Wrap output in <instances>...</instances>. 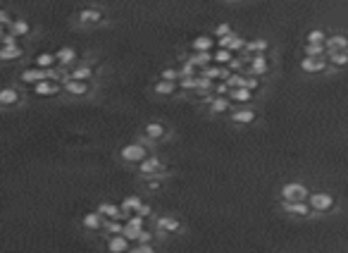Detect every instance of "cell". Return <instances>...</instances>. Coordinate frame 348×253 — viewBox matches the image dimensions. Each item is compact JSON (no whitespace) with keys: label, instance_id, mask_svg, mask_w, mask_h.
<instances>
[{"label":"cell","instance_id":"cell-15","mask_svg":"<svg viewBox=\"0 0 348 253\" xmlns=\"http://www.w3.org/2000/svg\"><path fill=\"white\" fill-rule=\"evenodd\" d=\"M95 210L103 215L105 220H124L119 203H112V201H103V203H98V208H95Z\"/></svg>","mask_w":348,"mask_h":253},{"label":"cell","instance_id":"cell-25","mask_svg":"<svg viewBox=\"0 0 348 253\" xmlns=\"http://www.w3.org/2000/svg\"><path fill=\"white\" fill-rule=\"evenodd\" d=\"M327 62L332 70H343L348 67V50H339V53H327Z\"/></svg>","mask_w":348,"mask_h":253},{"label":"cell","instance_id":"cell-2","mask_svg":"<svg viewBox=\"0 0 348 253\" xmlns=\"http://www.w3.org/2000/svg\"><path fill=\"white\" fill-rule=\"evenodd\" d=\"M308 206L312 208V215H329L336 210V196L329 191H310Z\"/></svg>","mask_w":348,"mask_h":253},{"label":"cell","instance_id":"cell-14","mask_svg":"<svg viewBox=\"0 0 348 253\" xmlns=\"http://www.w3.org/2000/svg\"><path fill=\"white\" fill-rule=\"evenodd\" d=\"M62 88H64V91H67L69 96H77V98H81V96H88V93H91V81L64 79V81H62Z\"/></svg>","mask_w":348,"mask_h":253},{"label":"cell","instance_id":"cell-24","mask_svg":"<svg viewBox=\"0 0 348 253\" xmlns=\"http://www.w3.org/2000/svg\"><path fill=\"white\" fill-rule=\"evenodd\" d=\"M43 79H50V70H41V67H33V70H26L22 74V81L26 84H39Z\"/></svg>","mask_w":348,"mask_h":253},{"label":"cell","instance_id":"cell-11","mask_svg":"<svg viewBox=\"0 0 348 253\" xmlns=\"http://www.w3.org/2000/svg\"><path fill=\"white\" fill-rule=\"evenodd\" d=\"M229 119L238 126H248L258 119V112H255L253 108H248V105H236V108L229 112Z\"/></svg>","mask_w":348,"mask_h":253},{"label":"cell","instance_id":"cell-32","mask_svg":"<svg viewBox=\"0 0 348 253\" xmlns=\"http://www.w3.org/2000/svg\"><path fill=\"white\" fill-rule=\"evenodd\" d=\"M160 79L177 81V84H179V79H182V70H179V67H165V70H160Z\"/></svg>","mask_w":348,"mask_h":253},{"label":"cell","instance_id":"cell-5","mask_svg":"<svg viewBox=\"0 0 348 253\" xmlns=\"http://www.w3.org/2000/svg\"><path fill=\"white\" fill-rule=\"evenodd\" d=\"M310 189L305 186V182H286L279 189V201H308Z\"/></svg>","mask_w":348,"mask_h":253},{"label":"cell","instance_id":"cell-40","mask_svg":"<svg viewBox=\"0 0 348 253\" xmlns=\"http://www.w3.org/2000/svg\"><path fill=\"white\" fill-rule=\"evenodd\" d=\"M124 222H127V225H131V227H138V230H143L148 220H146V217H141V215H136V213H134V215H129V217H127Z\"/></svg>","mask_w":348,"mask_h":253},{"label":"cell","instance_id":"cell-35","mask_svg":"<svg viewBox=\"0 0 348 253\" xmlns=\"http://www.w3.org/2000/svg\"><path fill=\"white\" fill-rule=\"evenodd\" d=\"M325 41H327L325 29H312V31L305 34V43H322V46H325Z\"/></svg>","mask_w":348,"mask_h":253},{"label":"cell","instance_id":"cell-43","mask_svg":"<svg viewBox=\"0 0 348 253\" xmlns=\"http://www.w3.org/2000/svg\"><path fill=\"white\" fill-rule=\"evenodd\" d=\"M8 24H10V15L5 10H0V26H8Z\"/></svg>","mask_w":348,"mask_h":253},{"label":"cell","instance_id":"cell-13","mask_svg":"<svg viewBox=\"0 0 348 253\" xmlns=\"http://www.w3.org/2000/svg\"><path fill=\"white\" fill-rule=\"evenodd\" d=\"M105 248H108V253H127L131 248V241L124 234H110L105 241Z\"/></svg>","mask_w":348,"mask_h":253},{"label":"cell","instance_id":"cell-23","mask_svg":"<svg viewBox=\"0 0 348 253\" xmlns=\"http://www.w3.org/2000/svg\"><path fill=\"white\" fill-rule=\"evenodd\" d=\"M215 43H217L215 36H198V39H193L191 48H193V53H213Z\"/></svg>","mask_w":348,"mask_h":253},{"label":"cell","instance_id":"cell-26","mask_svg":"<svg viewBox=\"0 0 348 253\" xmlns=\"http://www.w3.org/2000/svg\"><path fill=\"white\" fill-rule=\"evenodd\" d=\"M55 60H57V65H62V67H69V65H74V60H77V50L74 48H60L55 53Z\"/></svg>","mask_w":348,"mask_h":253},{"label":"cell","instance_id":"cell-9","mask_svg":"<svg viewBox=\"0 0 348 253\" xmlns=\"http://www.w3.org/2000/svg\"><path fill=\"white\" fill-rule=\"evenodd\" d=\"M105 22V12L100 8H81L77 12V24L79 26H98Z\"/></svg>","mask_w":348,"mask_h":253},{"label":"cell","instance_id":"cell-1","mask_svg":"<svg viewBox=\"0 0 348 253\" xmlns=\"http://www.w3.org/2000/svg\"><path fill=\"white\" fill-rule=\"evenodd\" d=\"M136 174H138L141 179H151V177H162V179H165L167 174H169V167L165 165V160L160 158V155L148 153V155L136 165Z\"/></svg>","mask_w":348,"mask_h":253},{"label":"cell","instance_id":"cell-22","mask_svg":"<svg viewBox=\"0 0 348 253\" xmlns=\"http://www.w3.org/2000/svg\"><path fill=\"white\" fill-rule=\"evenodd\" d=\"M60 88H62V86H60L57 81L43 79V81H39V84H33V93H36V96H55Z\"/></svg>","mask_w":348,"mask_h":253},{"label":"cell","instance_id":"cell-38","mask_svg":"<svg viewBox=\"0 0 348 253\" xmlns=\"http://www.w3.org/2000/svg\"><path fill=\"white\" fill-rule=\"evenodd\" d=\"M231 31H234V29H231V24H229V22H220L217 26H215L213 36H215V41H217V39H222V36H229Z\"/></svg>","mask_w":348,"mask_h":253},{"label":"cell","instance_id":"cell-17","mask_svg":"<svg viewBox=\"0 0 348 253\" xmlns=\"http://www.w3.org/2000/svg\"><path fill=\"white\" fill-rule=\"evenodd\" d=\"M231 98V103L234 105H248V103H253L255 101V93L251 91V88H231L229 93H227Z\"/></svg>","mask_w":348,"mask_h":253},{"label":"cell","instance_id":"cell-4","mask_svg":"<svg viewBox=\"0 0 348 253\" xmlns=\"http://www.w3.org/2000/svg\"><path fill=\"white\" fill-rule=\"evenodd\" d=\"M146 155H148V146H146V141H141V139L122 146V150H119V160L127 163V165H138Z\"/></svg>","mask_w":348,"mask_h":253},{"label":"cell","instance_id":"cell-28","mask_svg":"<svg viewBox=\"0 0 348 253\" xmlns=\"http://www.w3.org/2000/svg\"><path fill=\"white\" fill-rule=\"evenodd\" d=\"M303 55L305 57H327V48L322 43H305L303 46Z\"/></svg>","mask_w":348,"mask_h":253},{"label":"cell","instance_id":"cell-20","mask_svg":"<svg viewBox=\"0 0 348 253\" xmlns=\"http://www.w3.org/2000/svg\"><path fill=\"white\" fill-rule=\"evenodd\" d=\"M138 206H141V196H138V194H129V196L122 198L119 208H122V215H124V220H127L129 215H134Z\"/></svg>","mask_w":348,"mask_h":253},{"label":"cell","instance_id":"cell-3","mask_svg":"<svg viewBox=\"0 0 348 253\" xmlns=\"http://www.w3.org/2000/svg\"><path fill=\"white\" fill-rule=\"evenodd\" d=\"M169 136V126L165 122H160V119H151V122H146L141 129V141L146 143H162Z\"/></svg>","mask_w":348,"mask_h":253},{"label":"cell","instance_id":"cell-45","mask_svg":"<svg viewBox=\"0 0 348 253\" xmlns=\"http://www.w3.org/2000/svg\"><path fill=\"white\" fill-rule=\"evenodd\" d=\"M227 3H243V0H227Z\"/></svg>","mask_w":348,"mask_h":253},{"label":"cell","instance_id":"cell-42","mask_svg":"<svg viewBox=\"0 0 348 253\" xmlns=\"http://www.w3.org/2000/svg\"><path fill=\"white\" fill-rule=\"evenodd\" d=\"M246 88H251V91H258V88H260V77H251V74H248V77H246Z\"/></svg>","mask_w":348,"mask_h":253},{"label":"cell","instance_id":"cell-27","mask_svg":"<svg viewBox=\"0 0 348 253\" xmlns=\"http://www.w3.org/2000/svg\"><path fill=\"white\" fill-rule=\"evenodd\" d=\"M234 60V53L227 50V48H215L213 50V62L220 65V67H227V65Z\"/></svg>","mask_w":348,"mask_h":253},{"label":"cell","instance_id":"cell-33","mask_svg":"<svg viewBox=\"0 0 348 253\" xmlns=\"http://www.w3.org/2000/svg\"><path fill=\"white\" fill-rule=\"evenodd\" d=\"M55 62V53H43V55L36 57V67H41V70H53Z\"/></svg>","mask_w":348,"mask_h":253},{"label":"cell","instance_id":"cell-29","mask_svg":"<svg viewBox=\"0 0 348 253\" xmlns=\"http://www.w3.org/2000/svg\"><path fill=\"white\" fill-rule=\"evenodd\" d=\"M189 62H193L198 70H203L207 65H213V53H193V55L189 57Z\"/></svg>","mask_w":348,"mask_h":253},{"label":"cell","instance_id":"cell-6","mask_svg":"<svg viewBox=\"0 0 348 253\" xmlns=\"http://www.w3.org/2000/svg\"><path fill=\"white\" fill-rule=\"evenodd\" d=\"M184 227L182 222H179V217H174V215H158L155 217V234L158 237H174V234H179Z\"/></svg>","mask_w":348,"mask_h":253},{"label":"cell","instance_id":"cell-10","mask_svg":"<svg viewBox=\"0 0 348 253\" xmlns=\"http://www.w3.org/2000/svg\"><path fill=\"white\" fill-rule=\"evenodd\" d=\"M298 67H301L305 74H325V72L332 70L329 62H327V57H305V55L301 57Z\"/></svg>","mask_w":348,"mask_h":253},{"label":"cell","instance_id":"cell-41","mask_svg":"<svg viewBox=\"0 0 348 253\" xmlns=\"http://www.w3.org/2000/svg\"><path fill=\"white\" fill-rule=\"evenodd\" d=\"M136 215H141V217H146V220H148V217H153V206L141 201V206L136 208Z\"/></svg>","mask_w":348,"mask_h":253},{"label":"cell","instance_id":"cell-34","mask_svg":"<svg viewBox=\"0 0 348 253\" xmlns=\"http://www.w3.org/2000/svg\"><path fill=\"white\" fill-rule=\"evenodd\" d=\"M10 29H12V36H26V34H29V24L24 22V19H15V22H10Z\"/></svg>","mask_w":348,"mask_h":253},{"label":"cell","instance_id":"cell-12","mask_svg":"<svg viewBox=\"0 0 348 253\" xmlns=\"http://www.w3.org/2000/svg\"><path fill=\"white\" fill-rule=\"evenodd\" d=\"M325 48H327V53H339V50H348V34H343V31L327 34Z\"/></svg>","mask_w":348,"mask_h":253},{"label":"cell","instance_id":"cell-39","mask_svg":"<svg viewBox=\"0 0 348 253\" xmlns=\"http://www.w3.org/2000/svg\"><path fill=\"white\" fill-rule=\"evenodd\" d=\"M127 253H158V251H155L153 244H131V248Z\"/></svg>","mask_w":348,"mask_h":253},{"label":"cell","instance_id":"cell-18","mask_svg":"<svg viewBox=\"0 0 348 253\" xmlns=\"http://www.w3.org/2000/svg\"><path fill=\"white\" fill-rule=\"evenodd\" d=\"M179 91V84L177 81H165V79H158L153 84V93L155 96H162V98H169Z\"/></svg>","mask_w":348,"mask_h":253},{"label":"cell","instance_id":"cell-36","mask_svg":"<svg viewBox=\"0 0 348 253\" xmlns=\"http://www.w3.org/2000/svg\"><path fill=\"white\" fill-rule=\"evenodd\" d=\"M179 91H198V74L196 77H182L179 79Z\"/></svg>","mask_w":348,"mask_h":253},{"label":"cell","instance_id":"cell-30","mask_svg":"<svg viewBox=\"0 0 348 253\" xmlns=\"http://www.w3.org/2000/svg\"><path fill=\"white\" fill-rule=\"evenodd\" d=\"M19 55H22V48L17 46V43L0 48V60H17Z\"/></svg>","mask_w":348,"mask_h":253},{"label":"cell","instance_id":"cell-8","mask_svg":"<svg viewBox=\"0 0 348 253\" xmlns=\"http://www.w3.org/2000/svg\"><path fill=\"white\" fill-rule=\"evenodd\" d=\"M205 103L210 108V115H229L236 105L231 103L229 96H215V93H207L205 96Z\"/></svg>","mask_w":348,"mask_h":253},{"label":"cell","instance_id":"cell-19","mask_svg":"<svg viewBox=\"0 0 348 253\" xmlns=\"http://www.w3.org/2000/svg\"><path fill=\"white\" fill-rule=\"evenodd\" d=\"M265 50H269V41H267V39L246 41L243 55H265Z\"/></svg>","mask_w":348,"mask_h":253},{"label":"cell","instance_id":"cell-44","mask_svg":"<svg viewBox=\"0 0 348 253\" xmlns=\"http://www.w3.org/2000/svg\"><path fill=\"white\" fill-rule=\"evenodd\" d=\"M3 43H5V46H12V43H15V36H12V34H5V36H3Z\"/></svg>","mask_w":348,"mask_h":253},{"label":"cell","instance_id":"cell-21","mask_svg":"<svg viewBox=\"0 0 348 253\" xmlns=\"http://www.w3.org/2000/svg\"><path fill=\"white\" fill-rule=\"evenodd\" d=\"M67 79H77V81H91L93 79V67L91 65H77L74 70L67 72Z\"/></svg>","mask_w":348,"mask_h":253},{"label":"cell","instance_id":"cell-16","mask_svg":"<svg viewBox=\"0 0 348 253\" xmlns=\"http://www.w3.org/2000/svg\"><path fill=\"white\" fill-rule=\"evenodd\" d=\"M81 225H84V230H88V232H103L105 217L98 213V210H93V213H86L81 217Z\"/></svg>","mask_w":348,"mask_h":253},{"label":"cell","instance_id":"cell-7","mask_svg":"<svg viewBox=\"0 0 348 253\" xmlns=\"http://www.w3.org/2000/svg\"><path fill=\"white\" fill-rule=\"evenodd\" d=\"M279 206L289 217H298V220H308L312 215V208L308 206V201H279Z\"/></svg>","mask_w":348,"mask_h":253},{"label":"cell","instance_id":"cell-37","mask_svg":"<svg viewBox=\"0 0 348 253\" xmlns=\"http://www.w3.org/2000/svg\"><path fill=\"white\" fill-rule=\"evenodd\" d=\"M122 234H124V237L131 241V244H136V241H138V237H141V230H138V227H131V225H127V222H124V227H122Z\"/></svg>","mask_w":348,"mask_h":253},{"label":"cell","instance_id":"cell-31","mask_svg":"<svg viewBox=\"0 0 348 253\" xmlns=\"http://www.w3.org/2000/svg\"><path fill=\"white\" fill-rule=\"evenodd\" d=\"M17 101H19L17 88H3L0 91V105H15Z\"/></svg>","mask_w":348,"mask_h":253}]
</instances>
